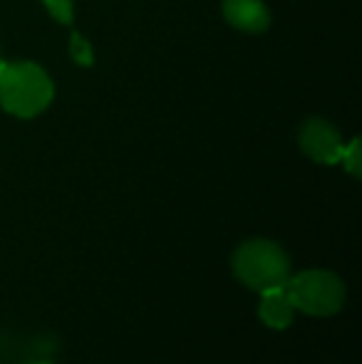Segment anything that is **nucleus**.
<instances>
[{"mask_svg":"<svg viewBox=\"0 0 362 364\" xmlns=\"http://www.w3.org/2000/svg\"><path fill=\"white\" fill-rule=\"evenodd\" d=\"M223 15L243 33H263L271 25V15L263 0H223Z\"/></svg>","mask_w":362,"mask_h":364,"instance_id":"obj_6","label":"nucleus"},{"mask_svg":"<svg viewBox=\"0 0 362 364\" xmlns=\"http://www.w3.org/2000/svg\"><path fill=\"white\" fill-rule=\"evenodd\" d=\"M45 8L50 10L58 23L63 25H73V18H75V8H73V0H43Z\"/></svg>","mask_w":362,"mask_h":364,"instance_id":"obj_8","label":"nucleus"},{"mask_svg":"<svg viewBox=\"0 0 362 364\" xmlns=\"http://www.w3.org/2000/svg\"><path fill=\"white\" fill-rule=\"evenodd\" d=\"M70 53H73V58H75V63L78 65H82V68H90L92 65V48H90V43L82 38V35H78V33H73V43H70Z\"/></svg>","mask_w":362,"mask_h":364,"instance_id":"obj_9","label":"nucleus"},{"mask_svg":"<svg viewBox=\"0 0 362 364\" xmlns=\"http://www.w3.org/2000/svg\"><path fill=\"white\" fill-rule=\"evenodd\" d=\"M30 364H50V362H30Z\"/></svg>","mask_w":362,"mask_h":364,"instance_id":"obj_10","label":"nucleus"},{"mask_svg":"<svg viewBox=\"0 0 362 364\" xmlns=\"http://www.w3.org/2000/svg\"><path fill=\"white\" fill-rule=\"evenodd\" d=\"M298 144L303 149L305 156H310L318 164H340L343 156V139H340L338 129L325 119H308L300 129Z\"/></svg>","mask_w":362,"mask_h":364,"instance_id":"obj_4","label":"nucleus"},{"mask_svg":"<svg viewBox=\"0 0 362 364\" xmlns=\"http://www.w3.org/2000/svg\"><path fill=\"white\" fill-rule=\"evenodd\" d=\"M55 87L40 65L0 60V107L20 119H33L53 102Z\"/></svg>","mask_w":362,"mask_h":364,"instance_id":"obj_1","label":"nucleus"},{"mask_svg":"<svg viewBox=\"0 0 362 364\" xmlns=\"http://www.w3.org/2000/svg\"><path fill=\"white\" fill-rule=\"evenodd\" d=\"M340 164L345 166V171L353 173L355 178H360L362 173V151H360V139H353L348 146L343 149V156H340Z\"/></svg>","mask_w":362,"mask_h":364,"instance_id":"obj_7","label":"nucleus"},{"mask_svg":"<svg viewBox=\"0 0 362 364\" xmlns=\"http://www.w3.org/2000/svg\"><path fill=\"white\" fill-rule=\"evenodd\" d=\"M231 270L241 285L253 292H266L285 285L290 278V258L275 240H243L231 258Z\"/></svg>","mask_w":362,"mask_h":364,"instance_id":"obj_2","label":"nucleus"},{"mask_svg":"<svg viewBox=\"0 0 362 364\" xmlns=\"http://www.w3.org/2000/svg\"><path fill=\"white\" fill-rule=\"evenodd\" d=\"M288 295L293 300L295 312H303L310 317H333L345 307V283L340 275H335L333 270L323 268H310L303 273H290L288 283Z\"/></svg>","mask_w":362,"mask_h":364,"instance_id":"obj_3","label":"nucleus"},{"mask_svg":"<svg viewBox=\"0 0 362 364\" xmlns=\"http://www.w3.org/2000/svg\"><path fill=\"white\" fill-rule=\"evenodd\" d=\"M258 295H261V302H258V317H261L263 325L275 332L288 330L295 320V307L288 295V288H285V285H278V288L258 292Z\"/></svg>","mask_w":362,"mask_h":364,"instance_id":"obj_5","label":"nucleus"}]
</instances>
